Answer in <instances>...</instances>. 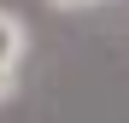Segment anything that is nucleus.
I'll list each match as a JSON object with an SVG mask.
<instances>
[{"label": "nucleus", "mask_w": 129, "mask_h": 123, "mask_svg": "<svg viewBox=\"0 0 129 123\" xmlns=\"http://www.w3.org/2000/svg\"><path fill=\"white\" fill-rule=\"evenodd\" d=\"M24 59H29V24H24L12 6H0V65L18 70Z\"/></svg>", "instance_id": "nucleus-1"}, {"label": "nucleus", "mask_w": 129, "mask_h": 123, "mask_svg": "<svg viewBox=\"0 0 129 123\" xmlns=\"http://www.w3.org/2000/svg\"><path fill=\"white\" fill-rule=\"evenodd\" d=\"M12 94H18V70H6V65H0V106H6Z\"/></svg>", "instance_id": "nucleus-2"}, {"label": "nucleus", "mask_w": 129, "mask_h": 123, "mask_svg": "<svg viewBox=\"0 0 129 123\" xmlns=\"http://www.w3.org/2000/svg\"><path fill=\"white\" fill-rule=\"evenodd\" d=\"M47 6H53V12H88L94 0H47Z\"/></svg>", "instance_id": "nucleus-3"}, {"label": "nucleus", "mask_w": 129, "mask_h": 123, "mask_svg": "<svg viewBox=\"0 0 129 123\" xmlns=\"http://www.w3.org/2000/svg\"><path fill=\"white\" fill-rule=\"evenodd\" d=\"M94 6H112V0H94Z\"/></svg>", "instance_id": "nucleus-4"}]
</instances>
